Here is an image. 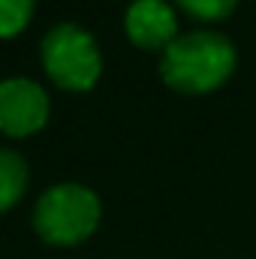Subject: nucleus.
<instances>
[{
  "mask_svg": "<svg viewBox=\"0 0 256 259\" xmlns=\"http://www.w3.org/2000/svg\"><path fill=\"white\" fill-rule=\"evenodd\" d=\"M27 190V163L0 148V211L12 208Z\"/></svg>",
  "mask_w": 256,
  "mask_h": 259,
  "instance_id": "obj_6",
  "label": "nucleus"
},
{
  "mask_svg": "<svg viewBox=\"0 0 256 259\" xmlns=\"http://www.w3.org/2000/svg\"><path fill=\"white\" fill-rule=\"evenodd\" d=\"M46 72L66 91H88L100 78V49L94 36L75 24H58L42 39Z\"/></svg>",
  "mask_w": 256,
  "mask_h": 259,
  "instance_id": "obj_3",
  "label": "nucleus"
},
{
  "mask_svg": "<svg viewBox=\"0 0 256 259\" xmlns=\"http://www.w3.org/2000/svg\"><path fill=\"white\" fill-rule=\"evenodd\" d=\"M49 121V97L30 78L0 81V133L30 136Z\"/></svg>",
  "mask_w": 256,
  "mask_h": 259,
  "instance_id": "obj_4",
  "label": "nucleus"
},
{
  "mask_svg": "<svg viewBox=\"0 0 256 259\" xmlns=\"http://www.w3.org/2000/svg\"><path fill=\"white\" fill-rule=\"evenodd\" d=\"M235 69V46L223 33H187L175 36L160 61V75L181 94H205L229 78Z\"/></svg>",
  "mask_w": 256,
  "mask_h": 259,
  "instance_id": "obj_1",
  "label": "nucleus"
},
{
  "mask_svg": "<svg viewBox=\"0 0 256 259\" xmlns=\"http://www.w3.org/2000/svg\"><path fill=\"white\" fill-rule=\"evenodd\" d=\"M181 9H187L193 18H205V21H220L226 18L238 0H178Z\"/></svg>",
  "mask_w": 256,
  "mask_h": 259,
  "instance_id": "obj_8",
  "label": "nucleus"
},
{
  "mask_svg": "<svg viewBox=\"0 0 256 259\" xmlns=\"http://www.w3.org/2000/svg\"><path fill=\"white\" fill-rule=\"evenodd\" d=\"M33 0H0V36H15L30 18Z\"/></svg>",
  "mask_w": 256,
  "mask_h": 259,
  "instance_id": "obj_7",
  "label": "nucleus"
},
{
  "mask_svg": "<svg viewBox=\"0 0 256 259\" xmlns=\"http://www.w3.org/2000/svg\"><path fill=\"white\" fill-rule=\"evenodd\" d=\"M100 223V199L81 184H58L39 196L33 226L49 244H78Z\"/></svg>",
  "mask_w": 256,
  "mask_h": 259,
  "instance_id": "obj_2",
  "label": "nucleus"
},
{
  "mask_svg": "<svg viewBox=\"0 0 256 259\" xmlns=\"http://www.w3.org/2000/svg\"><path fill=\"white\" fill-rule=\"evenodd\" d=\"M124 24H127V36L142 49L169 46L175 39V30H178L172 6L163 3V0H136V3H130Z\"/></svg>",
  "mask_w": 256,
  "mask_h": 259,
  "instance_id": "obj_5",
  "label": "nucleus"
}]
</instances>
